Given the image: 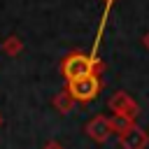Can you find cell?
Returning a JSON list of instances; mask_svg holds the SVG:
<instances>
[{
	"mask_svg": "<svg viewBox=\"0 0 149 149\" xmlns=\"http://www.w3.org/2000/svg\"><path fill=\"white\" fill-rule=\"evenodd\" d=\"M93 68H95V56H86V54H72L65 58L63 63V74L70 79H77V77H86V74H93Z\"/></svg>",
	"mask_w": 149,
	"mask_h": 149,
	"instance_id": "1",
	"label": "cell"
},
{
	"mask_svg": "<svg viewBox=\"0 0 149 149\" xmlns=\"http://www.w3.org/2000/svg\"><path fill=\"white\" fill-rule=\"evenodd\" d=\"M68 88H70L72 98H77V100H84V102H86V100H93V98L98 95V91H100V79H98L95 74L77 77V79H70Z\"/></svg>",
	"mask_w": 149,
	"mask_h": 149,
	"instance_id": "2",
	"label": "cell"
}]
</instances>
